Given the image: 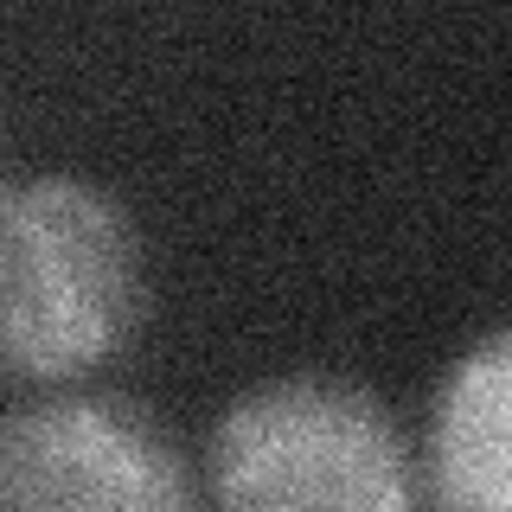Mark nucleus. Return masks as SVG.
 <instances>
[{
	"label": "nucleus",
	"instance_id": "obj_1",
	"mask_svg": "<svg viewBox=\"0 0 512 512\" xmlns=\"http://www.w3.org/2000/svg\"><path fill=\"white\" fill-rule=\"evenodd\" d=\"M135 314V231L103 186L64 173L0 186V372H90L128 340Z\"/></svg>",
	"mask_w": 512,
	"mask_h": 512
},
{
	"label": "nucleus",
	"instance_id": "obj_2",
	"mask_svg": "<svg viewBox=\"0 0 512 512\" xmlns=\"http://www.w3.org/2000/svg\"><path fill=\"white\" fill-rule=\"evenodd\" d=\"M224 506H410V455L384 404L340 378H282L244 391L212 436Z\"/></svg>",
	"mask_w": 512,
	"mask_h": 512
},
{
	"label": "nucleus",
	"instance_id": "obj_3",
	"mask_svg": "<svg viewBox=\"0 0 512 512\" xmlns=\"http://www.w3.org/2000/svg\"><path fill=\"white\" fill-rule=\"evenodd\" d=\"M186 461L122 397H52L0 416V506H186Z\"/></svg>",
	"mask_w": 512,
	"mask_h": 512
},
{
	"label": "nucleus",
	"instance_id": "obj_4",
	"mask_svg": "<svg viewBox=\"0 0 512 512\" xmlns=\"http://www.w3.org/2000/svg\"><path fill=\"white\" fill-rule=\"evenodd\" d=\"M429 468L448 506L512 512V327L480 340L448 372L429 429Z\"/></svg>",
	"mask_w": 512,
	"mask_h": 512
}]
</instances>
